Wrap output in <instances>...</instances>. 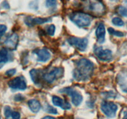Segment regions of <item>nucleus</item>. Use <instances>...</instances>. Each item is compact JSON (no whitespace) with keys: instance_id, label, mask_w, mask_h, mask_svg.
I'll return each mask as SVG.
<instances>
[{"instance_id":"1","label":"nucleus","mask_w":127,"mask_h":119,"mask_svg":"<svg viewBox=\"0 0 127 119\" xmlns=\"http://www.w3.org/2000/svg\"><path fill=\"white\" fill-rule=\"evenodd\" d=\"M94 70V63L89 60L83 58L77 62L73 76L78 81H86L91 77Z\"/></svg>"},{"instance_id":"2","label":"nucleus","mask_w":127,"mask_h":119,"mask_svg":"<svg viewBox=\"0 0 127 119\" xmlns=\"http://www.w3.org/2000/svg\"><path fill=\"white\" fill-rule=\"evenodd\" d=\"M83 8L91 14L97 16L105 14V7L101 0H83Z\"/></svg>"},{"instance_id":"3","label":"nucleus","mask_w":127,"mask_h":119,"mask_svg":"<svg viewBox=\"0 0 127 119\" xmlns=\"http://www.w3.org/2000/svg\"><path fill=\"white\" fill-rule=\"evenodd\" d=\"M69 18L76 25L82 28L89 27L92 21L90 15L81 12H73L70 15Z\"/></svg>"},{"instance_id":"4","label":"nucleus","mask_w":127,"mask_h":119,"mask_svg":"<svg viewBox=\"0 0 127 119\" xmlns=\"http://www.w3.org/2000/svg\"><path fill=\"white\" fill-rule=\"evenodd\" d=\"M62 92L66 93L71 97L72 103L75 106H78L83 101V96L80 92L72 88H66L60 90Z\"/></svg>"},{"instance_id":"5","label":"nucleus","mask_w":127,"mask_h":119,"mask_svg":"<svg viewBox=\"0 0 127 119\" xmlns=\"http://www.w3.org/2000/svg\"><path fill=\"white\" fill-rule=\"evenodd\" d=\"M101 110L107 117L113 118L116 115L118 107L112 102H104L101 104Z\"/></svg>"},{"instance_id":"6","label":"nucleus","mask_w":127,"mask_h":119,"mask_svg":"<svg viewBox=\"0 0 127 119\" xmlns=\"http://www.w3.org/2000/svg\"><path fill=\"white\" fill-rule=\"evenodd\" d=\"M68 42L72 46H74L79 51H84L86 49L88 44V40L86 38H78L71 37L68 39Z\"/></svg>"},{"instance_id":"7","label":"nucleus","mask_w":127,"mask_h":119,"mask_svg":"<svg viewBox=\"0 0 127 119\" xmlns=\"http://www.w3.org/2000/svg\"><path fill=\"white\" fill-rule=\"evenodd\" d=\"M63 74V69L60 68H55L52 71L43 75V79L48 83H52Z\"/></svg>"},{"instance_id":"8","label":"nucleus","mask_w":127,"mask_h":119,"mask_svg":"<svg viewBox=\"0 0 127 119\" xmlns=\"http://www.w3.org/2000/svg\"><path fill=\"white\" fill-rule=\"evenodd\" d=\"M94 53L99 60L104 61L111 60L112 58V53L111 50L108 49H103L102 47H98L94 49Z\"/></svg>"},{"instance_id":"9","label":"nucleus","mask_w":127,"mask_h":119,"mask_svg":"<svg viewBox=\"0 0 127 119\" xmlns=\"http://www.w3.org/2000/svg\"><path fill=\"white\" fill-rule=\"evenodd\" d=\"M8 85L11 89L25 90L27 88V84L23 77L18 76L14 78L8 83Z\"/></svg>"},{"instance_id":"10","label":"nucleus","mask_w":127,"mask_h":119,"mask_svg":"<svg viewBox=\"0 0 127 119\" xmlns=\"http://www.w3.org/2000/svg\"><path fill=\"white\" fill-rule=\"evenodd\" d=\"M19 42V37L17 34L14 33L9 36L4 42V45L8 49L14 50H16Z\"/></svg>"},{"instance_id":"11","label":"nucleus","mask_w":127,"mask_h":119,"mask_svg":"<svg viewBox=\"0 0 127 119\" xmlns=\"http://www.w3.org/2000/svg\"><path fill=\"white\" fill-rule=\"evenodd\" d=\"M51 18H41V17H35L32 18L31 17H27L25 20V23L28 26L32 27L35 24H42L45 22L51 21Z\"/></svg>"},{"instance_id":"12","label":"nucleus","mask_w":127,"mask_h":119,"mask_svg":"<svg viewBox=\"0 0 127 119\" xmlns=\"http://www.w3.org/2000/svg\"><path fill=\"white\" fill-rule=\"evenodd\" d=\"M37 57V60L41 62H46L50 58V53L45 48L37 50L34 52Z\"/></svg>"},{"instance_id":"13","label":"nucleus","mask_w":127,"mask_h":119,"mask_svg":"<svg viewBox=\"0 0 127 119\" xmlns=\"http://www.w3.org/2000/svg\"><path fill=\"white\" fill-rule=\"evenodd\" d=\"M52 102L56 106H58L61 107L64 110H68L71 109V105L68 102L64 100L62 98L59 97L58 96H53L52 97Z\"/></svg>"},{"instance_id":"14","label":"nucleus","mask_w":127,"mask_h":119,"mask_svg":"<svg viewBox=\"0 0 127 119\" xmlns=\"http://www.w3.org/2000/svg\"><path fill=\"white\" fill-rule=\"evenodd\" d=\"M95 35H96L97 41L99 43H104L105 41V26L103 24H100L97 27L96 31H95Z\"/></svg>"},{"instance_id":"15","label":"nucleus","mask_w":127,"mask_h":119,"mask_svg":"<svg viewBox=\"0 0 127 119\" xmlns=\"http://www.w3.org/2000/svg\"><path fill=\"white\" fill-rule=\"evenodd\" d=\"M28 105L30 110L33 113L38 112L41 109L40 103L36 99H31V100H29Z\"/></svg>"},{"instance_id":"16","label":"nucleus","mask_w":127,"mask_h":119,"mask_svg":"<svg viewBox=\"0 0 127 119\" xmlns=\"http://www.w3.org/2000/svg\"><path fill=\"white\" fill-rule=\"evenodd\" d=\"M30 74H31V78L32 81L35 84H38L39 82L40 79V71L37 69H33L30 71Z\"/></svg>"},{"instance_id":"17","label":"nucleus","mask_w":127,"mask_h":119,"mask_svg":"<svg viewBox=\"0 0 127 119\" xmlns=\"http://www.w3.org/2000/svg\"><path fill=\"white\" fill-rule=\"evenodd\" d=\"M8 52L7 50L2 48L0 50V64L5 63L8 61Z\"/></svg>"},{"instance_id":"18","label":"nucleus","mask_w":127,"mask_h":119,"mask_svg":"<svg viewBox=\"0 0 127 119\" xmlns=\"http://www.w3.org/2000/svg\"><path fill=\"white\" fill-rule=\"evenodd\" d=\"M108 31H109L110 34L117 36V37H124V33L123 32H120V31L115 30V29H114L113 28H111V27L108 29Z\"/></svg>"},{"instance_id":"19","label":"nucleus","mask_w":127,"mask_h":119,"mask_svg":"<svg viewBox=\"0 0 127 119\" xmlns=\"http://www.w3.org/2000/svg\"><path fill=\"white\" fill-rule=\"evenodd\" d=\"M112 23L114 24L115 26H123L124 25V22L119 17H114L112 19Z\"/></svg>"},{"instance_id":"20","label":"nucleus","mask_w":127,"mask_h":119,"mask_svg":"<svg viewBox=\"0 0 127 119\" xmlns=\"http://www.w3.org/2000/svg\"><path fill=\"white\" fill-rule=\"evenodd\" d=\"M46 31L49 35L53 36L55 32V26L54 25H50V26H48L46 29Z\"/></svg>"},{"instance_id":"21","label":"nucleus","mask_w":127,"mask_h":119,"mask_svg":"<svg viewBox=\"0 0 127 119\" xmlns=\"http://www.w3.org/2000/svg\"><path fill=\"white\" fill-rule=\"evenodd\" d=\"M118 12L122 16L127 17V8L124 6H120L118 9Z\"/></svg>"},{"instance_id":"22","label":"nucleus","mask_w":127,"mask_h":119,"mask_svg":"<svg viewBox=\"0 0 127 119\" xmlns=\"http://www.w3.org/2000/svg\"><path fill=\"white\" fill-rule=\"evenodd\" d=\"M57 3V0H46V6L48 7H55Z\"/></svg>"},{"instance_id":"23","label":"nucleus","mask_w":127,"mask_h":119,"mask_svg":"<svg viewBox=\"0 0 127 119\" xmlns=\"http://www.w3.org/2000/svg\"><path fill=\"white\" fill-rule=\"evenodd\" d=\"M45 110L48 113H50V114H57V109L53 108V107H52L50 105H47L45 107Z\"/></svg>"},{"instance_id":"24","label":"nucleus","mask_w":127,"mask_h":119,"mask_svg":"<svg viewBox=\"0 0 127 119\" xmlns=\"http://www.w3.org/2000/svg\"><path fill=\"white\" fill-rule=\"evenodd\" d=\"M12 110H11V108L9 107H6L4 109V115L6 117V119H9L10 117L11 116V114H12Z\"/></svg>"},{"instance_id":"25","label":"nucleus","mask_w":127,"mask_h":119,"mask_svg":"<svg viewBox=\"0 0 127 119\" xmlns=\"http://www.w3.org/2000/svg\"><path fill=\"white\" fill-rule=\"evenodd\" d=\"M20 118H21V115L19 113L16 111H12L11 116L7 119H20Z\"/></svg>"},{"instance_id":"26","label":"nucleus","mask_w":127,"mask_h":119,"mask_svg":"<svg viewBox=\"0 0 127 119\" xmlns=\"http://www.w3.org/2000/svg\"><path fill=\"white\" fill-rule=\"evenodd\" d=\"M7 30V27L5 25L0 24V35L2 36V35L6 32Z\"/></svg>"},{"instance_id":"27","label":"nucleus","mask_w":127,"mask_h":119,"mask_svg":"<svg viewBox=\"0 0 127 119\" xmlns=\"http://www.w3.org/2000/svg\"><path fill=\"white\" fill-rule=\"evenodd\" d=\"M16 70L15 69H9L8 71L6 72V74L8 76H13L14 74L16 73Z\"/></svg>"},{"instance_id":"28","label":"nucleus","mask_w":127,"mask_h":119,"mask_svg":"<svg viewBox=\"0 0 127 119\" xmlns=\"http://www.w3.org/2000/svg\"><path fill=\"white\" fill-rule=\"evenodd\" d=\"M23 99H24L23 96H22V95H21L20 94H17V95H16V96H15V100H17V101L23 100Z\"/></svg>"},{"instance_id":"29","label":"nucleus","mask_w":127,"mask_h":119,"mask_svg":"<svg viewBox=\"0 0 127 119\" xmlns=\"http://www.w3.org/2000/svg\"><path fill=\"white\" fill-rule=\"evenodd\" d=\"M42 119H55L54 117H52L51 116H46L45 117L42 118Z\"/></svg>"},{"instance_id":"30","label":"nucleus","mask_w":127,"mask_h":119,"mask_svg":"<svg viewBox=\"0 0 127 119\" xmlns=\"http://www.w3.org/2000/svg\"><path fill=\"white\" fill-rule=\"evenodd\" d=\"M123 119H127V111H125V113H124V118H123Z\"/></svg>"},{"instance_id":"31","label":"nucleus","mask_w":127,"mask_h":119,"mask_svg":"<svg viewBox=\"0 0 127 119\" xmlns=\"http://www.w3.org/2000/svg\"><path fill=\"white\" fill-rule=\"evenodd\" d=\"M1 37H2V35H0V39H1Z\"/></svg>"},{"instance_id":"32","label":"nucleus","mask_w":127,"mask_h":119,"mask_svg":"<svg viewBox=\"0 0 127 119\" xmlns=\"http://www.w3.org/2000/svg\"><path fill=\"white\" fill-rule=\"evenodd\" d=\"M0 119H1V118H0Z\"/></svg>"}]
</instances>
